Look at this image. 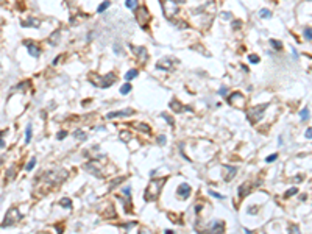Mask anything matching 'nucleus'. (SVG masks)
Segmentation results:
<instances>
[{
    "instance_id": "1",
    "label": "nucleus",
    "mask_w": 312,
    "mask_h": 234,
    "mask_svg": "<svg viewBox=\"0 0 312 234\" xmlns=\"http://www.w3.org/2000/svg\"><path fill=\"white\" fill-rule=\"evenodd\" d=\"M165 181H167L165 176L158 178V179H151V181L148 183L147 189H145V195H144L145 200H147V201H155V200L159 197V193H161V189L164 187Z\"/></svg>"
},
{
    "instance_id": "2",
    "label": "nucleus",
    "mask_w": 312,
    "mask_h": 234,
    "mask_svg": "<svg viewBox=\"0 0 312 234\" xmlns=\"http://www.w3.org/2000/svg\"><path fill=\"white\" fill-rule=\"evenodd\" d=\"M21 219H22V214L19 212L17 208H9L8 212H6V215H5V220H3L2 225H0V228H8V226H13L14 223H17Z\"/></svg>"
},
{
    "instance_id": "3",
    "label": "nucleus",
    "mask_w": 312,
    "mask_h": 234,
    "mask_svg": "<svg viewBox=\"0 0 312 234\" xmlns=\"http://www.w3.org/2000/svg\"><path fill=\"white\" fill-rule=\"evenodd\" d=\"M69 176V173L62 169H58V170H50L48 173H45V179H47L50 184H59L62 183L66 178Z\"/></svg>"
},
{
    "instance_id": "4",
    "label": "nucleus",
    "mask_w": 312,
    "mask_h": 234,
    "mask_svg": "<svg viewBox=\"0 0 312 234\" xmlns=\"http://www.w3.org/2000/svg\"><path fill=\"white\" fill-rule=\"evenodd\" d=\"M92 84L98 86V88H109L112 83H116V75L114 73H109L106 76H98V75H91Z\"/></svg>"
},
{
    "instance_id": "5",
    "label": "nucleus",
    "mask_w": 312,
    "mask_h": 234,
    "mask_svg": "<svg viewBox=\"0 0 312 234\" xmlns=\"http://www.w3.org/2000/svg\"><path fill=\"white\" fill-rule=\"evenodd\" d=\"M265 108H267V105H259V106H253V108H250L247 111V119L250 120L251 123L259 122V120L262 119V116H264V112H265Z\"/></svg>"
},
{
    "instance_id": "6",
    "label": "nucleus",
    "mask_w": 312,
    "mask_h": 234,
    "mask_svg": "<svg viewBox=\"0 0 312 234\" xmlns=\"http://www.w3.org/2000/svg\"><path fill=\"white\" fill-rule=\"evenodd\" d=\"M228 103H230L231 106H234V108L242 109L244 105H245V97L242 95L240 92H233V94H230V97H228Z\"/></svg>"
},
{
    "instance_id": "7",
    "label": "nucleus",
    "mask_w": 312,
    "mask_h": 234,
    "mask_svg": "<svg viewBox=\"0 0 312 234\" xmlns=\"http://www.w3.org/2000/svg\"><path fill=\"white\" fill-rule=\"evenodd\" d=\"M137 21H139V23H141L142 27H147L148 21H150V14H148L147 8L142 6V8L137 9Z\"/></svg>"
},
{
    "instance_id": "8",
    "label": "nucleus",
    "mask_w": 312,
    "mask_h": 234,
    "mask_svg": "<svg viewBox=\"0 0 312 234\" xmlns=\"http://www.w3.org/2000/svg\"><path fill=\"white\" fill-rule=\"evenodd\" d=\"M164 8H165V16H167V17H173V16L178 13V6L175 5L172 0H169V2L164 3Z\"/></svg>"
},
{
    "instance_id": "9",
    "label": "nucleus",
    "mask_w": 312,
    "mask_h": 234,
    "mask_svg": "<svg viewBox=\"0 0 312 234\" xmlns=\"http://www.w3.org/2000/svg\"><path fill=\"white\" fill-rule=\"evenodd\" d=\"M189 195H191V186L187 183H181L180 187H178V197L186 200V198H189Z\"/></svg>"
},
{
    "instance_id": "10",
    "label": "nucleus",
    "mask_w": 312,
    "mask_h": 234,
    "mask_svg": "<svg viewBox=\"0 0 312 234\" xmlns=\"http://www.w3.org/2000/svg\"><path fill=\"white\" fill-rule=\"evenodd\" d=\"M133 114V109L127 108V109H122V111H114V112H109L106 116V119H114V117H128Z\"/></svg>"
},
{
    "instance_id": "11",
    "label": "nucleus",
    "mask_w": 312,
    "mask_h": 234,
    "mask_svg": "<svg viewBox=\"0 0 312 234\" xmlns=\"http://www.w3.org/2000/svg\"><path fill=\"white\" fill-rule=\"evenodd\" d=\"M24 44L27 45V49H28L30 55L33 56V58H39V55H41V50L38 49V45L35 44V42H30V41H25Z\"/></svg>"
},
{
    "instance_id": "12",
    "label": "nucleus",
    "mask_w": 312,
    "mask_h": 234,
    "mask_svg": "<svg viewBox=\"0 0 312 234\" xmlns=\"http://www.w3.org/2000/svg\"><path fill=\"white\" fill-rule=\"evenodd\" d=\"M131 52L134 53L136 56H137L139 59H142V61H147V50L144 49V47H130Z\"/></svg>"
},
{
    "instance_id": "13",
    "label": "nucleus",
    "mask_w": 312,
    "mask_h": 234,
    "mask_svg": "<svg viewBox=\"0 0 312 234\" xmlns=\"http://www.w3.org/2000/svg\"><path fill=\"white\" fill-rule=\"evenodd\" d=\"M170 67H172V62L169 58H162L161 61L156 62V69L158 70H170Z\"/></svg>"
},
{
    "instance_id": "14",
    "label": "nucleus",
    "mask_w": 312,
    "mask_h": 234,
    "mask_svg": "<svg viewBox=\"0 0 312 234\" xmlns=\"http://www.w3.org/2000/svg\"><path fill=\"white\" fill-rule=\"evenodd\" d=\"M236 167H225V175H223V179L225 181H230L236 176Z\"/></svg>"
},
{
    "instance_id": "15",
    "label": "nucleus",
    "mask_w": 312,
    "mask_h": 234,
    "mask_svg": "<svg viewBox=\"0 0 312 234\" xmlns=\"http://www.w3.org/2000/svg\"><path fill=\"white\" fill-rule=\"evenodd\" d=\"M169 106L172 108V111H173V112H183V111H184V106H183V105H181L180 102H178L177 98H173V100H172V102H170V105H169Z\"/></svg>"
},
{
    "instance_id": "16",
    "label": "nucleus",
    "mask_w": 312,
    "mask_h": 234,
    "mask_svg": "<svg viewBox=\"0 0 312 234\" xmlns=\"http://www.w3.org/2000/svg\"><path fill=\"white\" fill-rule=\"evenodd\" d=\"M211 231L212 233H217V231L218 233H223L225 231V223L222 222V220H220V222H215L214 225L211 226Z\"/></svg>"
},
{
    "instance_id": "17",
    "label": "nucleus",
    "mask_w": 312,
    "mask_h": 234,
    "mask_svg": "<svg viewBox=\"0 0 312 234\" xmlns=\"http://www.w3.org/2000/svg\"><path fill=\"white\" fill-rule=\"evenodd\" d=\"M250 189H251V187H250L248 183H245V186H240V187H239V197H240V198H242V197H247L248 192H250Z\"/></svg>"
},
{
    "instance_id": "18",
    "label": "nucleus",
    "mask_w": 312,
    "mask_h": 234,
    "mask_svg": "<svg viewBox=\"0 0 312 234\" xmlns=\"http://www.w3.org/2000/svg\"><path fill=\"white\" fill-rule=\"evenodd\" d=\"M28 21L30 22H22V25L24 27H36V28L41 25V22H39L38 19H28Z\"/></svg>"
},
{
    "instance_id": "19",
    "label": "nucleus",
    "mask_w": 312,
    "mask_h": 234,
    "mask_svg": "<svg viewBox=\"0 0 312 234\" xmlns=\"http://www.w3.org/2000/svg\"><path fill=\"white\" fill-rule=\"evenodd\" d=\"M59 206H64L66 209H70L72 208V201L67 198V197H64V198L59 200Z\"/></svg>"
},
{
    "instance_id": "20",
    "label": "nucleus",
    "mask_w": 312,
    "mask_h": 234,
    "mask_svg": "<svg viewBox=\"0 0 312 234\" xmlns=\"http://www.w3.org/2000/svg\"><path fill=\"white\" fill-rule=\"evenodd\" d=\"M134 128H139L145 133H151V128L147 125V123H134Z\"/></svg>"
},
{
    "instance_id": "21",
    "label": "nucleus",
    "mask_w": 312,
    "mask_h": 234,
    "mask_svg": "<svg viewBox=\"0 0 312 234\" xmlns=\"http://www.w3.org/2000/svg\"><path fill=\"white\" fill-rule=\"evenodd\" d=\"M136 76H137V70H128L127 73H125V78H127V81H131V80H134Z\"/></svg>"
},
{
    "instance_id": "22",
    "label": "nucleus",
    "mask_w": 312,
    "mask_h": 234,
    "mask_svg": "<svg viewBox=\"0 0 312 234\" xmlns=\"http://www.w3.org/2000/svg\"><path fill=\"white\" fill-rule=\"evenodd\" d=\"M31 125H27V130H25V144H30V140H31Z\"/></svg>"
},
{
    "instance_id": "23",
    "label": "nucleus",
    "mask_w": 312,
    "mask_h": 234,
    "mask_svg": "<svg viewBox=\"0 0 312 234\" xmlns=\"http://www.w3.org/2000/svg\"><path fill=\"white\" fill-rule=\"evenodd\" d=\"M35 166H36V158H31L28 161V164L25 166V170H27V172H31V170L35 169Z\"/></svg>"
},
{
    "instance_id": "24",
    "label": "nucleus",
    "mask_w": 312,
    "mask_h": 234,
    "mask_svg": "<svg viewBox=\"0 0 312 234\" xmlns=\"http://www.w3.org/2000/svg\"><path fill=\"white\" fill-rule=\"evenodd\" d=\"M119 138H120V140H123V142H128V140L131 139V133H128V131H122L120 134H119Z\"/></svg>"
},
{
    "instance_id": "25",
    "label": "nucleus",
    "mask_w": 312,
    "mask_h": 234,
    "mask_svg": "<svg viewBox=\"0 0 312 234\" xmlns=\"http://www.w3.org/2000/svg\"><path fill=\"white\" fill-rule=\"evenodd\" d=\"M131 91V83H125L123 86L120 88V92H122V95H127L128 92Z\"/></svg>"
},
{
    "instance_id": "26",
    "label": "nucleus",
    "mask_w": 312,
    "mask_h": 234,
    "mask_svg": "<svg viewBox=\"0 0 312 234\" xmlns=\"http://www.w3.org/2000/svg\"><path fill=\"white\" fill-rule=\"evenodd\" d=\"M127 8L130 9H137V0H127Z\"/></svg>"
},
{
    "instance_id": "27",
    "label": "nucleus",
    "mask_w": 312,
    "mask_h": 234,
    "mask_svg": "<svg viewBox=\"0 0 312 234\" xmlns=\"http://www.w3.org/2000/svg\"><path fill=\"white\" fill-rule=\"evenodd\" d=\"M298 192V189L297 187H290V189L289 190H286V193H284V197H286V198H289V197H293L295 193Z\"/></svg>"
},
{
    "instance_id": "28",
    "label": "nucleus",
    "mask_w": 312,
    "mask_h": 234,
    "mask_svg": "<svg viewBox=\"0 0 312 234\" xmlns=\"http://www.w3.org/2000/svg\"><path fill=\"white\" fill-rule=\"evenodd\" d=\"M270 44L273 45V49H276V50H281V49H283V44H281L279 41H276V39H270Z\"/></svg>"
},
{
    "instance_id": "29",
    "label": "nucleus",
    "mask_w": 312,
    "mask_h": 234,
    "mask_svg": "<svg viewBox=\"0 0 312 234\" xmlns=\"http://www.w3.org/2000/svg\"><path fill=\"white\" fill-rule=\"evenodd\" d=\"M109 5H111V3H109V0H106V2H103V3H102V5L97 8V13H103V11H105L106 8H108Z\"/></svg>"
},
{
    "instance_id": "30",
    "label": "nucleus",
    "mask_w": 312,
    "mask_h": 234,
    "mask_svg": "<svg viewBox=\"0 0 312 234\" xmlns=\"http://www.w3.org/2000/svg\"><path fill=\"white\" fill-rule=\"evenodd\" d=\"M248 61H250L251 64H258V62H259V56L258 55H250L248 56Z\"/></svg>"
},
{
    "instance_id": "31",
    "label": "nucleus",
    "mask_w": 312,
    "mask_h": 234,
    "mask_svg": "<svg viewBox=\"0 0 312 234\" xmlns=\"http://www.w3.org/2000/svg\"><path fill=\"white\" fill-rule=\"evenodd\" d=\"M74 136H75V138H77V139H83V140L86 139V134H84V131H81V130H78V131H75V133H74Z\"/></svg>"
},
{
    "instance_id": "32",
    "label": "nucleus",
    "mask_w": 312,
    "mask_h": 234,
    "mask_svg": "<svg viewBox=\"0 0 312 234\" xmlns=\"http://www.w3.org/2000/svg\"><path fill=\"white\" fill-rule=\"evenodd\" d=\"M307 117H309V109H307V108L301 109V120H306Z\"/></svg>"
},
{
    "instance_id": "33",
    "label": "nucleus",
    "mask_w": 312,
    "mask_h": 234,
    "mask_svg": "<svg viewBox=\"0 0 312 234\" xmlns=\"http://www.w3.org/2000/svg\"><path fill=\"white\" fill-rule=\"evenodd\" d=\"M123 179H125V176H122V178H117V179H114V181L111 183V186H109V189H112V187H116V186H117V184H119V183H120V181H123Z\"/></svg>"
},
{
    "instance_id": "34",
    "label": "nucleus",
    "mask_w": 312,
    "mask_h": 234,
    "mask_svg": "<svg viewBox=\"0 0 312 234\" xmlns=\"http://www.w3.org/2000/svg\"><path fill=\"white\" fill-rule=\"evenodd\" d=\"M276 158H278V155H276V153H273V155L267 156V158H265V161H267V162H273V161H275V159H276Z\"/></svg>"
},
{
    "instance_id": "35",
    "label": "nucleus",
    "mask_w": 312,
    "mask_h": 234,
    "mask_svg": "<svg viewBox=\"0 0 312 234\" xmlns=\"http://www.w3.org/2000/svg\"><path fill=\"white\" fill-rule=\"evenodd\" d=\"M209 195H212L214 198H220V200H223V198H225L223 195H220V193H217V192H212V190H209Z\"/></svg>"
},
{
    "instance_id": "36",
    "label": "nucleus",
    "mask_w": 312,
    "mask_h": 234,
    "mask_svg": "<svg viewBox=\"0 0 312 234\" xmlns=\"http://www.w3.org/2000/svg\"><path fill=\"white\" fill-rule=\"evenodd\" d=\"M66 136H67V131H59V134L56 136V139H58V140H62Z\"/></svg>"
},
{
    "instance_id": "37",
    "label": "nucleus",
    "mask_w": 312,
    "mask_h": 234,
    "mask_svg": "<svg viewBox=\"0 0 312 234\" xmlns=\"http://www.w3.org/2000/svg\"><path fill=\"white\" fill-rule=\"evenodd\" d=\"M270 16H272V13L267 11V9H262L261 11V17H270Z\"/></svg>"
},
{
    "instance_id": "38",
    "label": "nucleus",
    "mask_w": 312,
    "mask_h": 234,
    "mask_svg": "<svg viewBox=\"0 0 312 234\" xmlns=\"http://www.w3.org/2000/svg\"><path fill=\"white\" fill-rule=\"evenodd\" d=\"M162 117L165 119V122H167L169 125H173V119H172V117H169L167 114H162Z\"/></svg>"
},
{
    "instance_id": "39",
    "label": "nucleus",
    "mask_w": 312,
    "mask_h": 234,
    "mask_svg": "<svg viewBox=\"0 0 312 234\" xmlns=\"http://www.w3.org/2000/svg\"><path fill=\"white\" fill-rule=\"evenodd\" d=\"M304 38L307 39V41L311 42V28H306L304 30Z\"/></svg>"
},
{
    "instance_id": "40",
    "label": "nucleus",
    "mask_w": 312,
    "mask_h": 234,
    "mask_svg": "<svg viewBox=\"0 0 312 234\" xmlns=\"http://www.w3.org/2000/svg\"><path fill=\"white\" fill-rule=\"evenodd\" d=\"M123 228H127V229H131L133 226H136V222H131V223H125V225H122Z\"/></svg>"
},
{
    "instance_id": "41",
    "label": "nucleus",
    "mask_w": 312,
    "mask_h": 234,
    "mask_svg": "<svg viewBox=\"0 0 312 234\" xmlns=\"http://www.w3.org/2000/svg\"><path fill=\"white\" fill-rule=\"evenodd\" d=\"M158 142L161 144V145H164V144H165V136H164V134H161V136L158 138Z\"/></svg>"
},
{
    "instance_id": "42",
    "label": "nucleus",
    "mask_w": 312,
    "mask_h": 234,
    "mask_svg": "<svg viewBox=\"0 0 312 234\" xmlns=\"http://www.w3.org/2000/svg\"><path fill=\"white\" fill-rule=\"evenodd\" d=\"M5 133H6V131H0V148H2V147H5V142L2 140V136L5 134Z\"/></svg>"
},
{
    "instance_id": "43",
    "label": "nucleus",
    "mask_w": 312,
    "mask_h": 234,
    "mask_svg": "<svg viewBox=\"0 0 312 234\" xmlns=\"http://www.w3.org/2000/svg\"><path fill=\"white\" fill-rule=\"evenodd\" d=\"M226 92H228L226 86H222V88H220V94H222V95H226Z\"/></svg>"
},
{
    "instance_id": "44",
    "label": "nucleus",
    "mask_w": 312,
    "mask_h": 234,
    "mask_svg": "<svg viewBox=\"0 0 312 234\" xmlns=\"http://www.w3.org/2000/svg\"><path fill=\"white\" fill-rule=\"evenodd\" d=\"M201 209H203V206H201V205H197V206H195V212H197V214L200 212Z\"/></svg>"
},
{
    "instance_id": "45",
    "label": "nucleus",
    "mask_w": 312,
    "mask_h": 234,
    "mask_svg": "<svg viewBox=\"0 0 312 234\" xmlns=\"http://www.w3.org/2000/svg\"><path fill=\"white\" fill-rule=\"evenodd\" d=\"M306 138H307V139H311V138H312V136H311V128H307V131H306Z\"/></svg>"
},
{
    "instance_id": "46",
    "label": "nucleus",
    "mask_w": 312,
    "mask_h": 234,
    "mask_svg": "<svg viewBox=\"0 0 312 234\" xmlns=\"http://www.w3.org/2000/svg\"><path fill=\"white\" fill-rule=\"evenodd\" d=\"M2 161H3V159H2V158H0V164H2Z\"/></svg>"
},
{
    "instance_id": "47",
    "label": "nucleus",
    "mask_w": 312,
    "mask_h": 234,
    "mask_svg": "<svg viewBox=\"0 0 312 234\" xmlns=\"http://www.w3.org/2000/svg\"><path fill=\"white\" fill-rule=\"evenodd\" d=\"M2 2H3V0H0V3H2Z\"/></svg>"
}]
</instances>
